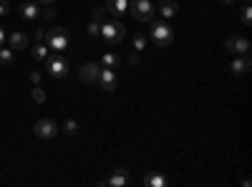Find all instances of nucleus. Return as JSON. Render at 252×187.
I'll return each instance as SVG.
<instances>
[{
	"label": "nucleus",
	"instance_id": "nucleus-8",
	"mask_svg": "<svg viewBox=\"0 0 252 187\" xmlns=\"http://www.w3.org/2000/svg\"><path fill=\"white\" fill-rule=\"evenodd\" d=\"M98 86H101L103 91H114V89H116V74H114V68H103V66H101Z\"/></svg>",
	"mask_w": 252,
	"mask_h": 187
},
{
	"label": "nucleus",
	"instance_id": "nucleus-6",
	"mask_svg": "<svg viewBox=\"0 0 252 187\" xmlns=\"http://www.w3.org/2000/svg\"><path fill=\"white\" fill-rule=\"evenodd\" d=\"M33 132H36V137H40V139H53L56 132H58V126H56V122H51V119H38L36 126H33Z\"/></svg>",
	"mask_w": 252,
	"mask_h": 187
},
{
	"label": "nucleus",
	"instance_id": "nucleus-15",
	"mask_svg": "<svg viewBox=\"0 0 252 187\" xmlns=\"http://www.w3.org/2000/svg\"><path fill=\"white\" fill-rule=\"evenodd\" d=\"M232 74H247V68H250V59L245 56V59H234L232 61Z\"/></svg>",
	"mask_w": 252,
	"mask_h": 187
},
{
	"label": "nucleus",
	"instance_id": "nucleus-5",
	"mask_svg": "<svg viewBox=\"0 0 252 187\" xmlns=\"http://www.w3.org/2000/svg\"><path fill=\"white\" fill-rule=\"evenodd\" d=\"M46 68L53 79H63L68 76V61L63 56H53V59H46Z\"/></svg>",
	"mask_w": 252,
	"mask_h": 187
},
{
	"label": "nucleus",
	"instance_id": "nucleus-22",
	"mask_svg": "<svg viewBox=\"0 0 252 187\" xmlns=\"http://www.w3.org/2000/svg\"><path fill=\"white\" fill-rule=\"evenodd\" d=\"M242 23H245V25H250V23H252V8H250V3L242 8Z\"/></svg>",
	"mask_w": 252,
	"mask_h": 187
},
{
	"label": "nucleus",
	"instance_id": "nucleus-24",
	"mask_svg": "<svg viewBox=\"0 0 252 187\" xmlns=\"http://www.w3.org/2000/svg\"><path fill=\"white\" fill-rule=\"evenodd\" d=\"M103 13H106V8H94V13H91V18H94L96 23H101V21H103Z\"/></svg>",
	"mask_w": 252,
	"mask_h": 187
},
{
	"label": "nucleus",
	"instance_id": "nucleus-4",
	"mask_svg": "<svg viewBox=\"0 0 252 187\" xmlns=\"http://www.w3.org/2000/svg\"><path fill=\"white\" fill-rule=\"evenodd\" d=\"M43 38H46V46L53 48L56 53H61V51L68 48V31L66 28H48V33Z\"/></svg>",
	"mask_w": 252,
	"mask_h": 187
},
{
	"label": "nucleus",
	"instance_id": "nucleus-21",
	"mask_svg": "<svg viewBox=\"0 0 252 187\" xmlns=\"http://www.w3.org/2000/svg\"><path fill=\"white\" fill-rule=\"evenodd\" d=\"M63 132H66V134H76V132H78V124L73 122V119H68V122L63 124Z\"/></svg>",
	"mask_w": 252,
	"mask_h": 187
},
{
	"label": "nucleus",
	"instance_id": "nucleus-29",
	"mask_svg": "<svg viewBox=\"0 0 252 187\" xmlns=\"http://www.w3.org/2000/svg\"><path fill=\"white\" fill-rule=\"evenodd\" d=\"M38 3H40V5H43V8H51V5H53V3H56V0H38Z\"/></svg>",
	"mask_w": 252,
	"mask_h": 187
},
{
	"label": "nucleus",
	"instance_id": "nucleus-10",
	"mask_svg": "<svg viewBox=\"0 0 252 187\" xmlns=\"http://www.w3.org/2000/svg\"><path fill=\"white\" fill-rule=\"evenodd\" d=\"M106 185H111V187H124V185H129V169H116L114 172V177L106 182Z\"/></svg>",
	"mask_w": 252,
	"mask_h": 187
},
{
	"label": "nucleus",
	"instance_id": "nucleus-28",
	"mask_svg": "<svg viewBox=\"0 0 252 187\" xmlns=\"http://www.w3.org/2000/svg\"><path fill=\"white\" fill-rule=\"evenodd\" d=\"M31 81H33V83H40V74H38V71H33V74H31Z\"/></svg>",
	"mask_w": 252,
	"mask_h": 187
},
{
	"label": "nucleus",
	"instance_id": "nucleus-18",
	"mask_svg": "<svg viewBox=\"0 0 252 187\" xmlns=\"http://www.w3.org/2000/svg\"><path fill=\"white\" fill-rule=\"evenodd\" d=\"M101 66H103V68H116V66H118V56H116V53H106V56L101 59Z\"/></svg>",
	"mask_w": 252,
	"mask_h": 187
},
{
	"label": "nucleus",
	"instance_id": "nucleus-3",
	"mask_svg": "<svg viewBox=\"0 0 252 187\" xmlns=\"http://www.w3.org/2000/svg\"><path fill=\"white\" fill-rule=\"evenodd\" d=\"M101 36H103V41H106V46L109 48H114L118 41H121L124 36H126V25L121 23V21H114V23H106V25H101V31H98Z\"/></svg>",
	"mask_w": 252,
	"mask_h": 187
},
{
	"label": "nucleus",
	"instance_id": "nucleus-1",
	"mask_svg": "<svg viewBox=\"0 0 252 187\" xmlns=\"http://www.w3.org/2000/svg\"><path fill=\"white\" fill-rule=\"evenodd\" d=\"M152 23V41L156 43V46H161V48H169L172 43H174V33H172V28H169V23H164V21H149Z\"/></svg>",
	"mask_w": 252,
	"mask_h": 187
},
{
	"label": "nucleus",
	"instance_id": "nucleus-20",
	"mask_svg": "<svg viewBox=\"0 0 252 187\" xmlns=\"http://www.w3.org/2000/svg\"><path fill=\"white\" fill-rule=\"evenodd\" d=\"M33 102H38V104H43V102H46V91H43L38 83H36V89H33Z\"/></svg>",
	"mask_w": 252,
	"mask_h": 187
},
{
	"label": "nucleus",
	"instance_id": "nucleus-31",
	"mask_svg": "<svg viewBox=\"0 0 252 187\" xmlns=\"http://www.w3.org/2000/svg\"><path fill=\"white\" fill-rule=\"evenodd\" d=\"M225 3H232V0H225Z\"/></svg>",
	"mask_w": 252,
	"mask_h": 187
},
{
	"label": "nucleus",
	"instance_id": "nucleus-9",
	"mask_svg": "<svg viewBox=\"0 0 252 187\" xmlns=\"http://www.w3.org/2000/svg\"><path fill=\"white\" fill-rule=\"evenodd\" d=\"M98 74H101V66H98V63L88 61V63L81 66V79H83L86 83H96V81H98Z\"/></svg>",
	"mask_w": 252,
	"mask_h": 187
},
{
	"label": "nucleus",
	"instance_id": "nucleus-26",
	"mask_svg": "<svg viewBox=\"0 0 252 187\" xmlns=\"http://www.w3.org/2000/svg\"><path fill=\"white\" fill-rule=\"evenodd\" d=\"M10 13V5H8V0H0V16H8Z\"/></svg>",
	"mask_w": 252,
	"mask_h": 187
},
{
	"label": "nucleus",
	"instance_id": "nucleus-14",
	"mask_svg": "<svg viewBox=\"0 0 252 187\" xmlns=\"http://www.w3.org/2000/svg\"><path fill=\"white\" fill-rule=\"evenodd\" d=\"M176 10H179V5L174 3V0H164V3L159 5V13L164 18H172V16H176Z\"/></svg>",
	"mask_w": 252,
	"mask_h": 187
},
{
	"label": "nucleus",
	"instance_id": "nucleus-2",
	"mask_svg": "<svg viewBox=\"0 0 252 187\" xmlns=\"http://www.w3.org/2000/svg\"><path fill=\"white\" fill-rule=\"evenodd\" d=\"M129 10H131V16H134L136 21H141V23L154 21V13H156V8L152 5V0H129Z\"/></svg>",
	"mask_w": 252,
	"mask_h": 187
},
{
	"label": "nucleus",
	"instance_id": "nucleus-27",
	"mask_svg": "<svg viewBox=\"0 0 252 187\" xmlns=\"http://www.w3.org/2000/svg\"><path fill=\"white\" fill-rule=\"evenodd\" d=\"M129 63H131V66H136V63H139V51H134V53L129 56Z\"/></svg>",
	"mask_w": 252,
	"mask_h": 187
},
{
	"label": "nucleus",
	"instance_id": "nucleus-13",
	"mask_svg": "<svg viewBox=\"0 0 252 187\" xmlns=\"http://www.w3.org/2000/svg\"><path fill=\"white\" fill-rule=\"evenodd\" d=\"M28 46V36L25 33H10V48L13 51H20V48H25Z\"/></svg>",
	"mask_w": 252,
	"mask_h": 187
},
{
	"label": "nucleus",
	"instance_id": "nucleus-7",
	"mask_svg": "<svg viewBox=\"0 0 252 187\" xmlns=\"http://www.w3.org/2000/svg\"><path fill=\"white\" fill-rule=\"evenodd\" d=\"M225 46H227V51H232V53H237V56H245V53L250 51V41L242 38V36H230Z\"/></svg>",
	"mask_w": 252,
	"mask_h": 187
},
{
	"label": "nucleus",
	"instance_id": "nucleus-19",
	"mask_svg": "<svg viewBox=\"0 0 252 187\" xmlns=\"http://www.w3.org/2000/svg\"><path fill=\"white\" fill-rule=\"evenodd\" d=\"M0 63H3V66L13 63V48H3V46H0Z\"/></svg>",
	"mask_w": 252,
	"mask_h": 187
},
{
	"label": "nucleus",
	"instance_id": "nucleus-16",
	"mask_svg": "<svg viewBox=\"0 0 252 187\" xmlns=\"http://www.w3.org/2000/svg\"><path fill=\"white\" fill-rule=\"evenodd\" d=\"M33 56H36V61H46L48 59V46H46V43H36Z\"/></svg>",
	"mask_w": 252,
	"mask_h": 187
},
{
	"label": "nucleus",
	"instance_id": "nucleus-12",
	"mask_svg": "<svg viewBox=\"0 0 252 187\" xmlns=\"http://www.w3.org/2000/svg\"><path fill=\"white\" fill-rule=\"evenodd\" d=\"M20 16L31 23V21H36V18L40 16V10L36 8V3H25V5H20Z\"/></svg>",
	"mask_w": 252,
	"mask_h": 187
},
{
	"label": "nucleus",
	"instance_id": "nucleus-30",
	"mask_svg": "<svg viewBox=\"0 0 252 187\" xmlns=\"http://www.w3.org/2000/svg\"><path fill=\"white\" fill-rule=\"evenodd\" d=\"M3 43H5V28L0 25V46H3Z\"/></svg>",
	"mask_w": 252,
	"mask_h": 187
},
{
	"label": "nucleus",
	"instance_id": "nucleus-11",
	"mask_svg": "<svg viewBox=\"0 0 252 187\" xmlns=\"http://www.w3.org/2000/svg\"><path fill=\"white\" fill-rule=\"evenodd\" d=\"M106 10L116 13V16H121V13L129 10V0H106Z\"/></svg>",
	"mask_w": 252,
	"mask_h": 187
},
{
	"label": "nucleus",
	"instance_id": "nucleus-23",
	"mask_svg": "<svg viewBox=\"0 0 252 187\" xmlns=\"http://www.w3.org/2000/svg\"><path fill=\"white\" fill-rule=\"evenodd\" d=\"M144 46H146V38H144L141 33H136V36H134V48H136V51H144Z\"/></svg>",
	"mask_w": 252,
	"mask_h": 187
},
{
	"label": "nucleus",
	"instance_id": "nucleus-25",
	"mask_svg": "<svg viewBox=\"0 0 252 187\" xmlns=\"http://www.w3.org/2000/svg\"><path fill=\"white\" fill-rule=\"evenodd\" d=\"M98 31H101V23L91 21V25H88V36H98Z\"/></svg>",
	"mask_w": 252,
	"mask_h": 187
},
{
	"label": "nucleus",
	"instance_id": "nucleus-17",
	"mask_svg": "<svg viewBox=\"0 0 252 187\" xmlns=\"http://www.w3.org/2000/svg\"><path fill=\"white\" fill-rule=\"evenodd\" d=\"M144 185H149V187H164V185H167V180L161 177V175H146Z\"/></svg>",
	"mask_w": 252,
	"mask_h": 187
}]
</instances>
